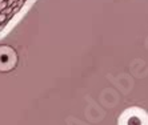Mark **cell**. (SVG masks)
Masks as SVG:
<instances>
[{"label":"cell","instance_id":"1","mask_svg":"<svg viewBox=\"0 0 148 125\" xmlns=\"http://www.w3.org/2000/svg\"><path fill=\"white\" fill-rule=\"evenodd\" d=\"M7 21H8V16L1 12V14H0V25H4Z\"/></svg>","mask_w":148,"mask_h":125}]
</instances>
